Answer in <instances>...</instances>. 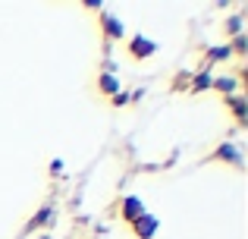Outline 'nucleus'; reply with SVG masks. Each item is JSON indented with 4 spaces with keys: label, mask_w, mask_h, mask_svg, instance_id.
Listing matches in <instances>:
<instances>
[{
    "label": "nucleus",
    "mask_w": 248,
    "mask_h": 239,
    "mask_svg": "<svg viewBox=\"0 0 248 239\" xmlns=\"http://www.w3.org/2000/svg\"><path fill=\"white\" fill-rule=\"evenodd\" d=\"M242 32H245V16L242 13H232V16L223 19V35L226 38H236V35H242Z\"/></svg>",
    "instance_id": "12"
},
{
    "label": "nucleus",
    "mask_w": 248,
    "mask_h": 239,
    "mask_svg": "<svg viewBox=\"0 0 248 239\" xmlns=\"http://www.w3.org/2000/svg\"><path fill=\"white\" fill-rule=\"evenodd\" d=\"M54 221H57V205L47 202V205H41V208L31 214V221L25 223L22 233H38V230H44V227H54Z\"/></svg>",
    "instance_id": "5"
},
{
    "label": "nucleus",
    "mask_w": 248,
    "mask_h": 239,
    "mask_svg": "<svg viewBox=\"0 0 248 239\" xmlns=\"http://www.w3.org/2000/svg\"><path fill=\"white\" fill-rule=\"evenodd\" d=\"M50 176H63V158L50 160Z\"/></svg>",
    "instance_id": "16"
},
{
    "label": "nucleus",
    "mask_w": 248,
    "mask_h": 239,
    "mask_svg": "<svg viewBox=\"0 0 248 239\" xmlns=\"http://www.w3.org/2000/svg\"><path fill=\"white\" fill-rule=\"evenodd\" d=\"M223 104L230 107V113L236 117V126H239V129H248V98H245V92L223 98Z\"/></svg>",
    "instance_id": "6"
},
{
    "label": "nucleus",
    "mask_w": 248,
    "mask_h": 239,
    "mask_svg": "<svg viewBox=\"0 0 248 239\" xmlns=\"http://www.w3.org/2000/svg\"><path fill=\"white\" fill-rule=\"evenodd\" d=\"M110 104H113V107H126V104H132V98H129V92L123 88V92H116L113 98H110Z\"/></svg>",
    "instance_id": "15"
},
{
    "label": "nucleus",
    "mask_w": 248,
    "mask_h": 239,
    "mask_svg": "<svg viewBox=\"0 0 248 239\" xmlns=\"http://www.w3.org/2000/svg\"><path fill=\"white\" fill-rule=\"evenodd\" d=\"M97 92L104 95V98H113L116 92H123L120 79H116V73H97Z\"/></svg>",
    "instance_id": "10"
},
{
    "label": "nucleus",
    "mask_w": 248,
    "mask_h": 239,
    "mask_svg": "<svg viewBox=\"0 0 248 239\" xmlns=\"http://www.w3.org/2000/svg\"><path fill=\"white\" fill-rule=\"evenodd\" d=\"M226 44H230V50H232V54H236V60L242 63V60H245V54H248V35L242 32V35L230 38V41H226Z\"/></svg>",
    "instance_id": "14"
},
{
    "label": "nucleus",
    "mask_w": 248,
    "mask_h": 239,
    "mask_svg": "<svg viewBox=\"0 0 248 239\" xmlns=\"http://www.w3.org/2000/svg\"><path fill=\"white\" fill-rule=\"evenodd\" d=\"M207 160H223V164H230L232 170H239V173L245 170V160H242V148H239L236 142H220V145L214 148L211 154H207Z\"/></svg>",
    "instance_id": "2"
},
{
    "label": "nucleus",
    "mask_w": 248,
    "mask_h": 239,
    "mask_svg": "<svg viewBox=\"0 0 248 239\" xmlns=\"http://www.w3.org/2000/svg\"><path fill=\"white\" fill-rule=\"evenodd\" d=\"M97 29L104 35V44H113V41H126V22L120 16L107 10H97Z\"/></svg>",
    "instance_id": "1"
},
{
    "label": "nucleus",
    "mask_w": 248,
    "mask_h": 239,
    "mask_svg": "<svg viewBox=\"0 0 248 239\" xmlns=\"http://www.w3.org/2000/svg\"><path fill=\"white\" fill-rule=\"evenodd\" d=\"M113 214H116V221H123V223H135L141 214H145V205H141V198H135V195H123L120 202L113 205Z\"/></svg>",
    "instance_id": "3"
},
{
    "label": "nucleus",
    "mask_w": 248,
    "mask_h": 239,
    "mask_svg": "<svg viewBox=\"0 0 248 239\" xmlns=\"http://www.w3.org/2000/svg\"><path fill=\"white\" fill-rule=\"evenodd\" d=\"M201 54H204V60H201V66L198 69H211L214 63H223V60H230L232 57V50H230V44H207V48H201Z\"/></svg>",
    "instance_id": "8"
},
{
    "label": "nucleus",
    "mask_w": 248,
    "mask_h": 239,
    "mask_svg": "<svg viewBox=\"0 0 248 239\" xmlns=\"http://www.w3.org/2000/svg\"><path fill=\"white\" fill-rule=\"evenodd\" d=\"M188 85H192V73H188V69H182V73H176L173 79H170V92L188 95Z\"/></svg>",
    "instance_id": "13"
},
{
    "label": "nucleus",
    "mask_w": 248,
    "mask_h": 239,
    "mask_svg": "<svg viewBox=\"0 0 248 239\" xmlns=\"http://www.w3.org/2000/svg\"><path fill=\"white\" fill-rule=\"evenodd\" d=\"M211 92L230 98V95H239V92H242V85H239L236 76H214V79H211Z\"/></svg>",
    "instance_id": "9"
},
{
    "label": "nucleus",
    "mask_w": 248,
    "mask_h": 239,
    "mask_svg": "<svg viewBox=\"0 0 248 239\" xmlns=\"http://www.w3.org/2000/svg\"><path fill=\"white\" fill-rule=\"evenodd\" d=\"M129 230H132L135 239H154V233L160 230V221H157L154 214H148V211H145V214H141L135 223H129Z\"/></svg>",
    "instance_id": "7"
},
{
    "label": "nucleus",
    "mask_w": 248,
    "mask_h": 239,
    "mask_svg": "<svg viewBox=\"0 0 248 239\" xmlns=\"http://www.w3.org/2000/svg\"><path fill=\"white\" fill-rule=\"evenodd\" d=\"M211 69H198L192 73V85H188V95H201V92H211Z\"/></svg>",
    "instance_id": "11"
},
{
    "label": "nucleus",
    "mask_w": 248,
    "mask_h": 239,
    "mask_svg": "<svg viewBox=\"0 0 248 239\" xmlns=\"http://www.w3.org/2000/svg\"><path fill=\"white\" fill-rule=\"evenodd\" d=\"M126 54L132 57L135 63H145L148 57L157 54V44H154L151 38H145V35H132V38H126Z\"/></svg>",
    "instance_id": "4"
}]
</instances>
